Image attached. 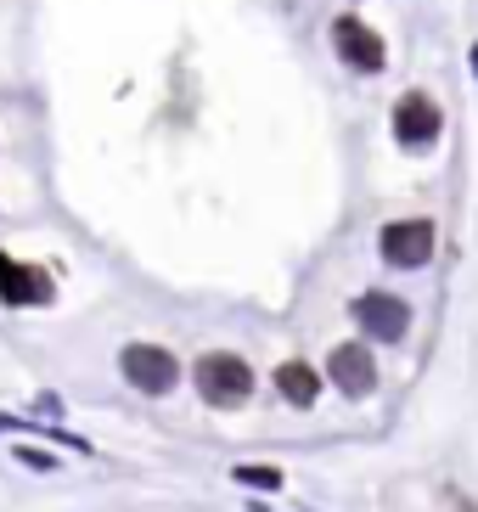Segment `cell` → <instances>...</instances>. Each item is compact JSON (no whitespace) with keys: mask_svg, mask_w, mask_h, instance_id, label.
I'll return each mask as SVG.
<instances>
[{"mask_svg":"<svg viewBox=\"0 0 478 512\" xmlns=\"http://www.w3.org/2000/svg\"><path fill=\"white\" fill-rule=\"evenodd\" d=\"M192 377H197V394H203L214 411H237V406L254 400V366L242 361V355H231V349L203 355Z\"/></svg>","mask_w":478,"mask_h":512,"instance_id":"cell-1","label":"cell"},{"mask_svg":"<svg viewBox=\"0 0 478 512\" xmlns=\"http://www.w3.org/2000/svg\"><path fill=\"white\" fill-rule=\"evenodd\" d=\"M439 130H445V119H439L434 96H422V91L400 96V107H394V136H400L405 152H428L439 141Z\"/></svg>","mask_w":478,"mask_h":512,"instance_id":"cell-6","label":"cell"},{"mask_svg":"<svg viewBox=\"0 0 478 512\" xmlns=\"http://www.w3.org/2000/svg\"><path fill=\"white\" fill-rule=\"evenodd\" d=\"M17 456H23V462H29V467H57V462H51V456H45V451H17Z\"/></svg>","mask_w":478,"mask_h":512,"instance_id":"cell-11","label":"cell"},{"mask_svg":"<svg viewBox=\"0 0 478 512\" xmlns=\"http://www.w3.org/2000/svg\"><path fill=\"white\" fill-rule=\"evenodd\" d=\"M473 74H478V46H473Z\"/></svg>","mask_w":478,"mask_h":512,"instance_id":"cell-12","label":"cell"},{"mask_svg":"<svg viewBox=\"0 0 478 512\" xmlns=\"http://www.w3.org/2000/svg\"><path fill=\"white\" fill-rule=\"evenodd\" d=\"M327 377L338 383V394L344 400H366V394L377 389V361L366 344H338L327 355Z\"/></svg>","mask_w":478,"mask_h":512,"instance_id":"cell-8","label":"cell"},{"mask_svg":"<svg viewBox=\"0 0 478 512\" xmlns=\"http://www.w3.org/2000/svg\"><path fill=\"white\" fill-rule=\"evenodd\" d=\"M119 372H124V383L141 389V394H169L175 377H180V361L164 344H124L119 349Z\"/></svg>","mask_w":478,"mask_h":512,"instance_id":"cell-2","label":"cell"},{"mask_svg":"<svg viewBox=\"0 0 478 512\" xmlns=\"http://www.w3.org/2000/svg\"><path fill=\"white\" fill-rule=\"evenodd\" d=\"M237 479L242 484H259V490H276V484H282V473H276V467H237Z\"/></svg>","mask_w":478,"mask_h":512,"instance_id":"cell-10","label":"cell"},{"mask_svg":"<svg viewBox=\"0 0 478 512\" xmlns=\"http://www.w3.org/2000/svg\"><path fill=\"white\" fill-rule=\"evenodd\" d=\"M51 299H57V282L40 265H23V259L0 254V304L23 310V304H51Z\"/></svg>","mask_w":478,"mask_h":512,"instance_id":"cell-7","label":"cell"},{"mask_svg":"<svg viewBox=\"0 0 478 512\" xmlns=\"http://www.w3.org/2000/svg\"><path fill=\"white\" fill-rule=\"evenodd\" d=\"M377 248H383V259H389L394 271H417V265L434 259L439 226H434V220H394V226H383Z\"/></svg>","mask_w":478,"mask_h":512,"instance_id":"cell-3","label":"cell"},{"mask_svg":"<svg viewBox=\"0 0 478 512\" xmlns=\"http://www.w3.org/2000/svg\"><path fill=\"white\" fill-rule=\"evenodd\" d=\"M276 389H282L287 406L310 411L315 394H321V372H315V366H304V361H282V366H276Z\"/></svg>","mask_w":478,"mask_h":512,"instance_id":"cell-9","label":"cell"},{"mask_svg":"<svg viewBox=\"0 0 478 512\" xmlns=\"http://www.w3.org/2000/svg\"><path fill=\"white\" fill-rule=\"evenodd\" d=\"M332 46H338V57H344L349 68H360V74H377V68L389 62V51H383V34H377L372 23H360L355 12L332 17Z\"/></svg>","mask_w":478,"mask_h":512,"instance_id":"cell-5","label":"cell"},{"mask_svg":"<svg viewBox=\"0 0 478 512\" xmlns=\"http://www.w3.org/2000/svg\"><path fill=\"white\" fill-rule=\"evenodd\" d=\"M355 321H360L366 338H377V344H400L405 332H411V304L383 293V287H372V293L355 299Z\"/></svg>","mask_w":478,"mask_h":512,"instance_id":"cell-4","label":"cell"}]
</instances>
